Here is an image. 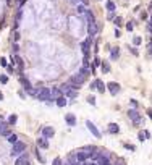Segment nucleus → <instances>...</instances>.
I'll list each match as a JSON object with an SVG mask.
<instances>
[{
    "instance_id": "1",
    "label": "nucleus",
    "mask_w": 152,
    "mask_h": 165,
    "mask_svg": "<svg viewBox=\"0 0 152 165\" xmlns=\"http://www.w3.org/2000/svg\"><path fill=\"white\" fill-rule=\"evenodd\" d=\"M36 99L41 100V102H49L50 100V89L49 87H41V89H37Z\"/></svg>"
},
{
    "instance_id": "2",
    "label": "nucleus",
    "mask_w": 152,
    "mask_h": 165,
    "mask_svg": "<svg viewBox=\"0 0 152 165\" xmlns=\"http://www.w3.org/2000/svg\"><path fill=\"white\" fill-rule=\"evenodd\" d=\"M25 151H26V144L23 142V141H18V142H15V144H13L12 157H18V155H21V154H25Z\"/></svg>"
},
{
    "instance_id": "3",
    "label": "nucleus",
    "mask_w": 152,
    "mask_h": 165,
    "mask_svg": "<svg viewBox=\"0 0 152 165\" xmlns=\"http://www.w3.org/2000/svg\"><path fill=\"white\" fill-rule=\"evenodd\" d=\"M91 44H92V37H87L86 41L81 44L82 54H84V57H86V58H89V47H91Z\"/></svg>"
},
{
    "instance_id": "4",
    "label": "nucleus",
    "mask_w": 152,
    "mask_h": 165,
    "mask_svg": "<svg viewBox=\"0 0 152 165\" xmlns=\"http://www.w3.org/2000/svg\"><path fill=\"white\" fill-rule=\"evenodd\" d=\"M54 134H55V130L52 128V126H44V128H42V138L50 139V138H54Z\"/></svg>"
},
{
    "instance_id": "5",
    "label": "nucleus",
    "mask_w": 152,
    "mask_h": 165,
    "mask_svg": "<svg viewBox=\"0 0 152 165\" xmlns=\"http://www.w3.org/2000/svg\"><path fill=\"white\" fill-rule=\"evenodd\" d=\"M97 33H99L97 23H87V34H89V37H94Z\"/></svg>"
},
{
    "instance_id": "6",
    "label": "nucleus",
    "mask_w": 152,
    "mask_h": 165,
    "mask_svg": "<svg viewBox=\"0 0 152 165\" xmlns=\"http://www.w3.org/2000/svg\"><path fill=\"white\" fill-rule=\"evenodd\" d=\"M128 117L134 121V125H139L141 123V117H139V113L134 110V108H131V110H128Z\"/></svg>"
},
{
    "instance_id": "7",
    "label": "nucleus",
    "mask_w": 152,
    "mask_h": 165,
    "mask_svg": "<svg viewBox=\"0 0 152 165\" xmlns=\"http://www.w3.org/2000/svg\"><path fill=\"white\" fill-rule=\"evenodd\" d=\"M28 164H29V155H28V152L18 155L16 162H15V165H28Z\"/></svg>"
},
{
    "instance_id": "8",
    "label": "nucleus",
    "mask_w": 152,
    "mask_h": 165,
    "mask_svg": "<svg viewBox=\"0 0 152 165\" xmlns=\"http://www.w3.org/2000/svg\"><path fill=\"white\" fill-rule=\"evenodd\" d=\"M107 87H108V91H110L112 95H117L120 92V84H118V82L112 81V82H108V84H107Z\"/></svg>"
},
{
    "instance_id": "9",
    "label": "nucleus",
    "mask_w": 152,
    "mask_h": 165,
    "mask_svg": "<svg viewBox=\"0 0 152 165\" xmlns=\"http://www.w3.org/2000/svg\"><path fill=\"white\" fill-rule=\"evenodd\" d=\"M86 126H87V130H89V131L92 133V134H94L95 138H100V131H99V130L95 128V125L92 123V121H89V120H87V121H86Z\"/></svg>"
},
{
    "instance_id": "10",
    "label": "nucleus",
    "mask_w": 152,
    "mask_h": 165,
    "mask_svg": "<svg viewBox=\"0 0 152 165\" xmlns=\"http://www.w3.org/2000/svg\"><path fill=\"white\" fill-rule=\"evenodd\" d=\"M71 81H73V82H76V84H78V86L79 87H81L82 86V84H84V82H86V78H84V76H82V74H74V76H71Z\"/></svg>"
},
{
    "instance_id": "11",
    "label": "nucleus",
    "mask_w": 152,
    "mask_h": 165,
    "mask_svg": "<svg viewBox=\"0 0 152 165\" xmlns=\"http://www.w3.org/2000/svg\"><path fill=\"white\" fill-rule=\"evenodd\" d=\"M20 82H21V86L25 87L26 91H31V89H33V87H31V82H29L28 79H26L25 76H23V74L20 76Z\"/></svg>"
},
{
    "instance_id": "12",
    "label": "nucleus",
    "mask_w": 152,
    "mask_h": 165,
    "mask_svg": "<svg viewBox=\"0 0 152 165\" xmlns=\"http://www.w3.org/2000/svg\"><path fill=\"white\" fill-rule=\"evenodd\" d=\"M92 73H94V66H91V68H84V66H82L81 70H79V74H82L84 78H87V76L92 74Z\"/></svg>"
},
{
    "instance_id": "13",
    "label": "nucleus",
    "mask_w": 152,
    "mask_h": 165,
    "mask_svg": "<svg viewBox=\"0 0 152 165\" xmlns=\"http://www.w3.org/2000/svg\"><path fill=\"white\" fill-rule=\"evenodd\" d=\"M65 121L70 125V126H74V125H76V118H74V115H71V113L65 115Z\"/></svg>"
},
{
    "instance_id": "14",
    "label": "nucleus",
    "mask_w": 152,
    "mask_h": 165,
    "mask_svg": "<svg viewBox=\"0 0 152 165\" xmlns=\"http://www.w3.org/2000/svg\"><path fill=\"white\" fill-rule=\"evenodd\" d=\"M118 57H120V49H118V47H112V50H110V58H112V60H117Z\"/></svg>"
},
{
    "instance_id": "15",
    "label": "nucleus",
    "mask_w": 152,
    "mask_h": 165,
    "mask_svg": "<svg viewBox=\"0 0 152 165\" xmlns=\"http://www.w3.org/2000/svg\"><path fill=\"white\" fill-rule=\"evenodd\" d=\"M94 82H95V89H97L99 92H102V94H104V91H105V84H104L100 79H95Z\"/></svg>"
},
{
    "instance_id": "16",
    "label": "nucleus",
    "mask_w": 152,
    "mask_h": 165,
    "mask_svg": "<svg viewBox=\"0 0 152 165\" xmlns=\"http://www.w3.org/2000/svg\"><path fill=\"white\" fill-rule=\"evenodd\" d=\"M37 146L42 147V149H47V147H49V142H47L45 138H37Z\"/></svg>"
},
{
    "instance_id": "17",
    "label": "nucleus",
    "mask_w": 152,
    "mask_h": 165,
    "mask_svg": "<svg viewBox=\"0 0 152 165\" xmlns=\"http://www.w3.org/2000/svg\"><path fill=\"white\" fill-rule=\"evenodd\" d=\"M120 131V126L117 123H110L108 125V133H112V134H117V133Z\"/></svg>"
},
{
    "instance_id": "18",
    "label": "nucleus",
    "mask_w": 152,
    "mask_h": 165,
    "mask_svg": "<svg viewBox=\"0 0 152 165\" xmlns=\"http://www.w3.org/2000/svg\"><path fill=\"white\" fill-rule=\"evenodd\" d=\"M55 102H57V105H58L60 108H62V107H65V105H66V99H65V95H60L58 99H55Z\"/></svg>"
},
{
    "instance_id": "19",
    "label": "nucleus",
    "mask_w": 152,
    "mask_h": 165,
    "mask_svg": "<svg viewBox=\"0 0 152 165\" xmlns=\"http://www.w3.org/2000/svg\"><path fill=\"white\" fill-rule=\"evenodd\" d=\"M100 70H102V73H110V65L107 62L100 63Z\"/></svg>"
},
{
    "instance_id": "20",
    "label": "nucleus",
    "mask_w": 152,
    "mask_h": 165,
    "mask_svg": "<svg viewBox=\"0 0 152 165\" xmlns=\"http://www.w3.org/2000/svg\"><path fill=\"white\" fill-rule=\"evenodd\" d=\"M13 62H15L18 66H20V70H23V60H21L20 55H15V57H13Z\"/></svg>"
},
{
    "instance_id": "21",
    "label": "nucleus",
    "mask_w": 152,
    "mask_h": 165,
    "mask_svg": "<svg viewBox=\"0 0 152 165\" xmlns=\"http://www.w3.org/2000/svg\"><path fill=\"white\" fill-rule=\"evenodd\" d=\"M86 16H87V23H95V18H94V13H92V12H89V10H87Z\"/></svg>"
},
{
    "instance_id": "22",
    "label": "nucleus",
    "mask_w": 152,
    "mask_h": 165,
    "mask_svg": "<svg viewBox=\"0 0 152 165\" xmlns=\"http://www.w3.org/2000/svg\"><path fill=\"white\" fill-rule=\"evenodd\" d=\"M107 10H108V13H113V12H115V3H113L112 0H108V2H107Z\"/></svg>"
},
{
    "instance_id": "23",
    "label": "nucleus",
    "mask_w": 152,
    "mask_h": 165,
    "mask_svg": "<svg viewBox=\"0 0 152 165\" xmlns=\"http://www.w3.org/2000/svg\"><path fill=\"white\" fill-rule=\"evenodd\" d=\"M16 121H18V117L15 115V113L8 117V125H16Z\"/></svg>"
},
{
    "instance_id": "24",
    "label": "nucleus",
    "mask_w": 152,
    "mask_h": 165,
    "mask_svg": "<svg viewBox=\"0 0 152 165\" xmlns=\"http://www.w3.org/2000/svg\"><path fill=\"white\" fill-rule=\"evenodd\" d=\"M8 141L12 142V144H15V142H18V136L13 133V134H10V136H8Z\"/></svg>"
},
{
    "instance_id": "25",
    "label": "nucleus",
    "mask_w": 152,
    "mask_h": 165,
    "mask_svg": "<svg viewBox=\"0 0 152 165\" xmlns=\"http://www.w3.org/2000/svg\"><path fill=\"white\" fill-rule=\"evenodd\" d=\"M0 82H2V84H7V82H8V76H7V74H0Z\"/></svg>"
},
{
    "instance_id": "26",
    "label": "nucleus",
    "mask_w": 152,
    "mask_h": 165,
    "mask_svg": "<svg viewBox=\"0 0 152 165\" xmlns=\"http://www.w3.org/2000/svg\"><path fill=\"white\" fill-rule=\"evenodd\" d=\"M141 42H142V39H141L139 36H136L134 39H133V44H134V46H141Z\"/></svg>"
},
{
    "instance_id": "27",
    "label": "nucleus",
    "mask_w": 152,
    "mask_h": 165,
    "mask_svg": "<svg viewBox=\"0 0 152 165\" xmlns=\"http://www.w3.org/2000/svg\"><path fill=\"white\" fill-rule=\"evenodd\" d=\"M86 100H87V104H91V105H95V97L94 95H89Z\"/></svg>"
},
{
    "instance_id": "28",
    "label": "nucleus",
    "mask_w": 152,
    "mask_h": 165,
    "mask_svg": "<svg viewBox=\"0 0 152 165\" xmlns=\"http://www.w3.org/2000/svg\"><path fill=\"white\" fill-rule=\"evenodd\" d=\"M138 139H139V141H146V139H147V138H146V131H141L139 134H138Z\"/></svg>"
},
{
    "instance_id": "29",
    "label": "nucleus",
    "mask_w": 152,
    "mask_h": 165,
    "mask_svg": "<svg viewBox=\"0 0 152 165\" xmlns=\"http://www.w3.org/2000/svg\"><path fill=\"white\" fill-rule=\"evenodd\" d=\"M76 10H78V13H86V12H87L84 5H78V8H76Z\"/></svg>"
},
{
    "instance_id": "30",
    "label": "nucleus",
    "mask_w": 152,
    "mask_h": 165,
    "mask_svg": "<svg viewBox=\"0 0 152 165\" xmlns=\"http://www.w3.org/2000/svg\"><path fill=\"white\" fill-rule=\"evenodd\" d=\"M113 23H115V26H121V23H123V20H121V18H120V16H117L115 20H113Z\"/></svg>"
},
{
    "instance_id": "31",
    "label": "nucleus",
    "mask_w": 152,
    "mask_h": 165,
    "mask_svg": "<svg viewBox=\"0 0 152 165\" xmlns=\"http://www.w3.org/2000/svg\"><path fill=\"white\" fill-rule=\"evenodd\" d=\"M52 165H62V159H60V157H55L54 164H52Z\"/></svg>"
},
{
    "instance_id": "32",
    "label": "nucleus",
    "mask_w": 152,
    "mask_h": 165,
    "mask_svg": "<svg viewBox=\"0 0 152 165\" xmlns=\"http://www.w3.org/2000/svg\"><path fill=\"white\" fill-rule=\"evenodd\" d=\"M36 155H37V159H39V160H41L42 164H44V162H45V159H44V157L41 155V154H39V151H37V152H36Z\"/></svg>"
},
{
    "instance_id": "33",
    "label": "nucleus",
    "mask_w": 152,
    "mask_h": 165,
    "mask_svg": "<svg viewBox=\"0 0 152 165\" xmlns=\"http://www.w3.org/2000/svg\"><path fill=\"white\" fill-rule=\"evenodd\" d=\"M126 29H128V31H131V29H133V23H131V21L126 23Z\"/></svg>"
},
{
    "instance_id": "34",
    "label": "nucleus",
    "mask_w": 152,
    "mask_h": 165,
    "mask_svg": "<svg viewBox=\"0 0 152 165\" xmlns=\"http://www.w3.org/2000/svg\"><path fill=\"white\" fill-rule=\"evenodd\" d=\"M100 63H102V62H100L99 58H95V60H94V66H100Z\"/></svg>"
},
{
    "instance_id": "35",
    "label": "nucleus",
    "mask_w": 152,
    "mask_h": 165,
    "mask_svg": "<svg viewBox=\"0 0 152 165\" xmlns=\"http://www.w3.org/2000/svg\"><path fill=\"white\" fill-rule=\"evenodd\" d=\"M0 65H2V66H7V60H5V58H0Z\"/></svg>"
},
{
    "instance_id": "36",
    "label": "nucleus",
    "mask_w": 152,
    "mask_h": 165,
    "mask_svg": "<svg viewBox=\"0 0 152 165\" xmlns=\"http://www.w3.org/2000/svg\"><path fill=\"white\" fill-rule=\"evenodd\" d=\"M18 47H20L18 44H15V46H13V52H15V55H16V52H18Z\"/></svg>"
},
{
    "instance_id": "37",
    "label": "nucleus",
    "mask_w": 152,
    "mask_h": 165,
    "mask_svg": "<svg viewBox=\"0 0 152 165\" xmlns=\"http://www.w3.org/2000/svg\"><path fill=\"white\" fill-rule=\"evenodd\" d=\"M125 147H126V149H130V151H134V146H131V144H126Z\"/></svg>"
},
{
    "instance_id": "38",
    "label": "nucleus",
    "mask_w": 152,
    "mask_h": 165,
    "mask_svg": "<svg viewBox=\"0 0 152 165\" xmlns=\"http://www.w3.org/2000/svg\"><path fill=\"white\" fill-rule=\"evenodd\" d=\"M147 31H149V33L152 34V25H151V23H149V25H147Z\"/></svg>"
},
{
    "instance_id": "39",
    "label": "nucleus",
    "mask_w": 152,
    "mask_h": 165,
    "mask_svg": "<svg viewBox=\"0 0 152 165\" xmlns=\"http://www.w3.org/2000/svg\"><path fill=\"white\" fill-rule=\"evenodd\" d=\"M120 36H121V34H120V31H118V29H115V37H120Z\"/></svg>"
},
{
    "instance_id": "40",
    "label": "nucleus",
    "mask_w": 152,
    "mask_h": 165,
    "mask_svg": "<svg viewBox=\"0 0 152 165\" xmlns=\"http://www.w3.org/2000/svg\"><path fill=\"white\" fill-rule=\"evenodd\" d=\"M149 50H151V54H152V42L149 44Z\"/></svg>"
},
{
    "instance_id": "41",
    "label": "nucleus",
    "mask_w": 152,
    "mask_h": 165,
    "mask_svg": "<svg viewBox=\"0 0 152 165\" xmlns=\"http://www.w3.org/2000/svg\"><path fill=\"white\" fill-rule=\"evenodd\" d=\"M149 118H152V110H149Z\"/></svg>"
},
{
    "instance_id": "42",
    "label": "nucleus",
    "mask_w": 152,
    "mask_h": 165,
    "mask_svg": "<svg viewBox=\"0 0 152 165\" xmlns=\"http://www.w3.org/2000/svg\"><path fill=\"white\" fill-rule=\"evenodd\" d=\"M2 99H3V94H2V92H0V100H2Z\"/></svg>"
},
{
    "instance_id": "43",
    "label": "nucleus",
    "mask_w": 152,
    "mask_h": 165,
    "mask_svg": "<svg viewBox=\"0 0 152 165\" xmlns=\"http://www.w3.org/2000/svg\"><path fill=\"white\" fill-rule=\"evenodd\" d=\"M151 25H152V15H151Z\"/></svg>"
},
{
    "instance_id": "44",
    "label": "nucleus",
    "mask_w": 152,
    "mask_h": 165,
    "mask_svg": "<svg viewBox=\"0 0 152 165\" xmlns=\"http://www.w3.org/2000/svg\"><path fill=\"white\" fill-rule=\"evenodd\" d=\"M89 165H97V164H89Z\"/></svg>"
},
{
    "instance_id": "45",
    "label": "nucleus",
    "mask_w": 152,
    "mask_h": 165,
    "mask_svg": "<svg viewBox=\"0 0 152 165\" xmlns=\"http://www.w3.org/2000/svg\"><path fill=\"white\" fill-rule=\"evenodd\" d=\"M28 165H31V164H28Z\"/></svg>"
},
{
    "instance_id": "46",
    "label": "nucleus",
    "mask_w": 152,
    "mask_h": 165,
    "mask_svg": "<svg viewBox=\"0 0 152 165\" xmlns=\"http://www.w3.org/2000/svg\"><path fill=\"white\" fill-rule=\"evenodd\" d=\"M65 165H68V164H65Z\"/></svg>"
}]
</instances>
